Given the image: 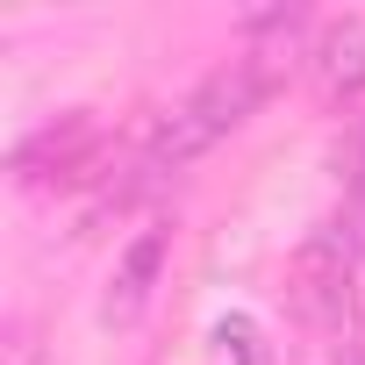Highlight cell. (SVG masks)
<instances>
[{
	"label": "cell",
	"instance_id": "3",
	"mask_svg": "<svg viewBox=\"0 0 365 365\" xmlns=\"http://www.w3.org/2000/svg\"><path fill=\"white\" fill-rule=\"evenodd\" d=\"M15 179L22 187H93L101 179V165H108V136H101V122L86 115V108H72V115H58V122H43V129H29L22 143H15Z\"/></svg>",
	"mask_w": 365,
	"mask_h": 365
},
{
	"label": "cell",
	"instance_id": "2",
	"mask_svg": "<svg viewBox=\"0 0 365 365\" xmlns=\"http://www.w3.org/2000/svg\"><path fill=\"white\" fill-rule=\"evenodd\" d=\"M358 265H365V258H358V237H351L344 222L315 230V237L294 251V265H287V301H294V315L315 322V329H336V322L351 315Z\"/></svg>",
	"mask_w": 365,
	"mask_h": 365
},
{
	"label": "cell",
	"instance_id": "6",
	"mask_svg": "<svg viewBox=\"0 0 365 365\" xmlns=\"http://www.w3.org/2000/svg\"><path fill=\"white\" fill-rule=\"evenodd\" d=\"M0 351H8V365H43L36 322H29V315H15V322H8V344H0Z\"/></svg>",
	"mask_w": 365,
	"mask_h": 365
},
{
	"label": "cell",
	"instance_id": "1",
	"mask_svg": "<svg viewBox=\"0 0 365 365\" xmlns=\"http://www.w3.org/2000/svg\"><path fill=\"white\" fill-rule=\"evenodd\" d=\"M272 93V65H258L251 51L244 58H230V65H215L187 101H179L172 115H158V129H150V143H143V158H136V172L143 179H165V172H187L194 158H208L222 136H237L251 115H258V101Z\"/></svg>",
	"mask_w": 365,
	"mask_h": 365
},
{
	"label": "cell",
	"instance_id": "4",
	"mask_svg": "<svg viewBox=\"0 0 365 365\" xmlns=\"http://www.w3.org/2000/svg\"><path fill=\"white\" fill-rule=\"evenodd\" d=\"M308 86L322 93V108H358L365 101V15H336L308 36L301 51Z\"/></svg>",
	"mask_w": 365,
	"mask_h": 365
},
{
	"label": "cell",
	"instance_id": "7",
	"mask_svg": "<svg viewBox=\"0 0 365 365\" xmlns=\"http://www.w3.org/2000/svg\"><path fill=\"white\" fill-rule=\"evenodd\" d=\"M351 365H365V336H358V351H351Z\"/></svg>",
	"mask_w": 365,
	"mask_h": 365
},
{
	"label": "cell",
	"instance_id": "5",
	"mask_svg": "<svg viewBox=\"0 0 365 365\" xmlns=\"http://www.w3.org/2000/svg\"><path fill=\"white\" fill-rule=\"evenodd\" d=\"M165 251H172V230L165 222H150L143 237H129V251L115 258V287L101 301V322H136L143 315V301H150V287L165 272Z\"/></svg>",
	"mask_w": 365,
	"mask_h": 365
}]
</instances>
